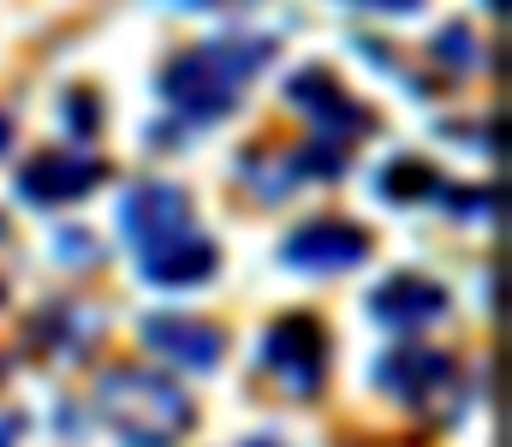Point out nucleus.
<instances>
[{"instance_id": "obj_1", "label": "nucleus", "mask_w": 512, "mask_h": 447, "mask_svg": "<svg viewBox=\"0 0 512 447\" xmlns=\"http://www.w3.org/2000/svg\"><path fill=\"white\" fill-rule=\"evenodd\" d=\"M268 60H274V42H268V36H256V42H251V36H221V42L185 48V54L167 66L161 96L173 102V114H179V120L209 126V120L233 114V102H239L245 78H251L256 66H268Z\"/></svg>"}, {"instance_id": "obj_2", "label": "nucleus", "mask_w": 512, "mask_h": 447, "mask_svg": "<svg viewBox=\"0 0 512 447\" xmlns=\"http://www.w3.org/2000/svg\"><path fill=\"white\" fill-rule=\"evenodd\" d=\"M96 406L120 447H179L197 424L191 394L155 370H108L96 382Z\"/></svg>"}, {"instance_id": "obj_3", "label": "nucleus", "mask_w": 512, "mask_h": 447, "mask_svg": "<svg viewBox=\"0 0 512 447\" xmlns=\"http://www.w3.org/2000/svg\"><path fill=\"white\" fill-rule=\"evenodd\" d=\"M262 370L292 394V400H310L328 376V328L298 310V316H280L268 334H262Z\"/></svg>"}, {"instance_id": "obj_4", "label": "nucleus", "mask_w": 512, "mask_h": 447, "mask_svg": "<svg viewBox=\"0 0 512 447\" xmlns=\"http://www.w3.org/2000/svg\"><path fill=\"white\" fill-rule=\"evenodd\" d=\"M280 257L292 269H310V275H334V269H358L370 257V233L358 221H340V215H316L304 221L298 233H286Z\"/></svg>"}, {"instance_id": "obj_5", "label": "nucleus", "mask_w": 512, "mask_h": 447, "mask_svg": "<svg viewBox=\"0 0 512 447\" xmlns=\"http://www.w3.org/2000/svg\"><path fill=\"white\" fill-rule=\"evenodd\" d=\"M376 382H382L399 406H411V412H429V406H441V400L453 394V382H459V376H453V358H447V352L405 346V352H387V358H382Z\"/></svg>"}, {"instance_id": "obj_6", "label": "nucleus", "mask_w": 512, "mask_h": 447, "mask_svg": "<svg viewBox=\"0 0 512 447\" xmlns=\"http://www.w3.org/2000/svg\"><path fill=\"white\" fill-rule=\"evenodd\" d=\"M143 340L155 358L179 364V370H215L221 352H227V328L203 322V316H185V310H161L143 322Z\"/></svg>"}, {"instance_id": "obj_7", "label": "nucleus", "mask_w": 512, "mask_h": 447, "mask_svg": "<svg viewBox=\"0 0 512 447\" xmlns=\"http://www.w3.org/2000/svg\"><path fill=\"white\" fill-rule=\"evenodd\" d=\"M286 96L310 114L316 138H334V144L346 138V144H352V138H364V132H370V108H358V102H352L328 72H298V78L286 84Z\"/></svg>"}, {"instance_id": "obj_8", "label": "nucleus", "mask_w": 512, "mask_h": 447, "mask_svg": "<svg viewBox=\"0 0 512 447\" xmlns=\"http://www.w3.org/2000/svg\"><path fill=\"white\" fill-rule=\"evenodd\" d=\"M120 221H126V233L137 239V251H149V245H161V239H173V233L191 227V197L179 185H167V179H149V185L126 191Z\"/></svg>"}, {"instance_id": "obj_9", "label": "nucleus", "mask_w": 512, "mask_h": 447, "mask_svg": "<svg viewBox=\"0 0 512 447\" xmlns=\"http://www.w3.org/2000/svg\"><path fill=\"white\" fill-rule=\"evenodd\" d=\"M102 161L96 155H36L24 173H18V191L30 197V203H78V197H90L96 185H102Z\"/></svg>"}, {"instance_id": "obj_10", "label": "nucleus", "mask_w": 512, "mask_h": 447, "mask_svg": "<svg viewBox=\"0 0 512 447\" xmlns=\"http://www.w3.org/2000/svg\"><path fill=\"white\" fill-rule=\"evenodd\" d=\"M215 263H221L215 239H203L197 227H185V233H173V239H161V245L143 251V281H155V287H197V281L215 275Z\"/></svg>"}, {"instance_id": "obj_11", "label": "nucleus", "mask_w": 512, "mask_h": 447, "mask_svg": "<svg viewBox=\"0 0 512 447\" xmlns=\"http://www.w3.org/2000/svg\"><path fill=\"white\" fill-rule=\"evenodd\" d=\"M370 310L387 328H429V322H441L453 310V298L441 293L429 275H393V281H382L370 293Z\"/></svg>"}, {"instance_id": "obj_12", "label": "nucleus", "mask_w": 512, "mask_h": 447, "mask_svg": "<svg viewBox=\"0 0 512 447\" xmlns=\"http://www.w3.org/2000/svg\"><path fill=\"white\" fill-rule=\"evenodd\" d=\"M66 108H72V120H78L72 132H78V138H90V132H96V102H90V96H72Z\"/></svg>"}, {"instance_id": "obj_13", "label": "nucleus", "mask_w": 512, "mask_h": 447, "mask_svg": "<svg viewBox=\"0 0 512 447\" xmlns=\"http://www.w3.org/2000/svg\"><path fill=\"white\" fill-rule=\"evenodd\" d=\"M18 442V418H6V424H0V447H12Z\"/></svg>"}, {"instance_id": "obj_14", "label": "nucleus", "mask_w": 512, "mask_h": 447, "mask_svg": "<svg viewBox=\"0 0 512 447\" xmlns=\"http://www.w3.org/2000/svg\"><path fill=\"white\" fill-rule=\"evenodd\" d=\"M370 6H393V12H411V6H423V0H370Z\"/></svg>"}, {"instance_id": "obj_15", "label": "nucleus", "mask_w": 512, "mask_h": 447, "mask_svg": "<svg viewBox=\"0 0 512 447\" xmlns=\"http://www.w3.org/2000/svg\"><path fill=\"white\" fill-rule=\"evenodd\" d=\"M6 138H12V126H6V114H0V149H6Z\"/></svg>"}, {"instance_id": "obj_16", "label": "nucleus", "mask_w": 512, "mask_h": 447, "mask_svg": "<svg viewBox=\"0 0 512 447\" xmlns=\"http://www.w3.org/2000/svg\"><path fill=\"white\" fill-rule=\"evenodd\" d=\"M245 447H280V442H245Z\"/></svg>"}, {"instance_id": "obj_17", "label": "nucleus", "mask_w": 512, "mask_h": 447, "mask_svg": "<svg viewBox=\"0 0 512 447\" xmlns=\"http://www.w3.org/2000/svg\"><path fill=\"white\" fill-rule=\"evenodd\" d=\"M0 382H6V358H0Z\"/></svg>"}, {"instance_id": "obj_18", "label": "nucleus", "mask_w": 512, "mask_h": 447, "mask_svg": "<svg viewBox=\"0 0 512 447\" xmlns=\"http://www.w3.org/2000/svg\"><path fill=\"white\" fill-rule=\"evenodd\" d=\"M0 304H6V287H0Z\"/></svg>"}, {"instance_id": "obj_19", "label": "nucleus", "mask_w": 512, "mask_h": 447, "mask_svg": "<svg viewBox=\"0 0 512 447\" xmlns=\"http://www.w3.org/2000/svg\"><path fill=\"white\" fill-rule=\"evenodd\" d=\"M0 239H6V227H0Z\"/></svg>"}]
</instances>
